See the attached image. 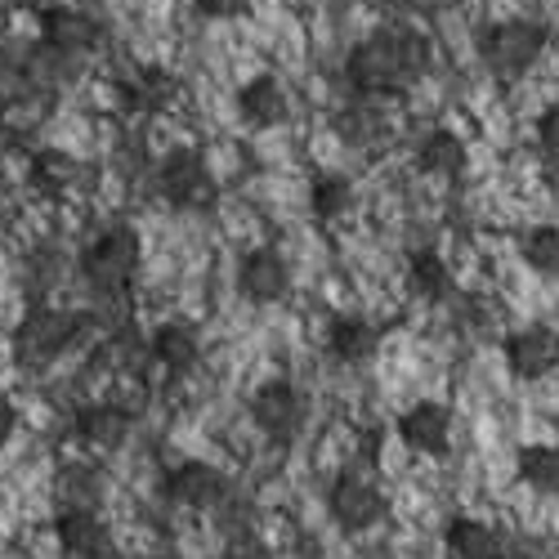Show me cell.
<instances>
[{
	"mask_svg": "<svg viewBox=\"0 0 559 559\" xmlns=\"http://www.w3.org/2000/svg\"><path fill=\"white\" fill-rule=\"evenodd\" d=\"M99 358L112 367V371H121V377H130L134 367H144L148 358H153V349H148V336L134 328V322H126V328H117L104 345H99Z\"/></svg>",
	"mask_w": 559,
	"mask_h": 559,
	"instance_id": "obj_22",
	"label": "cell"
},
{
	"mask_svg": "<svg viewBox=\"0 0 559 559\" xmlns=\"http://www.w3.org/2000/svg\"><path fill=\"white\" fill-rule=\"evenodd\" d=\"M448 283H452V273L443 264V255L435 251H416L407 260V292L416 300H443L448 296Z\"/></svg>",
	"mask_w": 559,
	"mask_h": 559,
	"instance_id": "obj_24",
	"label": "cell"
},
{
	"mask_svg": "<svg viewBox=\"0 0 559 559\" xmlns=\"http://www.w3.org/2000/svg\"><path fill=\"white\" fill-rule=\"evenodd\" d=\"M238 287H242L247 300L273 305V300H283L292 292V269H287V260L277 255L273 247H255L238 264Z\"/></svg>",
	"mask_w": 559,
	"mask_h": 559,
	"instance_id": "obj_12",
	"label": "cell"
},
{
	"mask_svg": "<svg viewBox=\"0 0 559 559\" xmlns=\"http://www.w3.org/2000/svg\"><path fill=\"white\" fill-rule=\"evenodd\" d=\"M23 85H27L23 68H19V72H10V68H0V104H10L14 95H23Z\"/></svg>",
	"mask_w": 559,
	"mask_h": 559,
	"instance_id": "obj_31",
	"label": "cell"
},
{
	"mask_svg": "<svg viewBox=\"0 0 559 559\" xmlns=\"http://www.w3.org/2000/svg\"><path fill=\"white\" fill-rule=\"evenodd\" d=\"M139 260H144V242H139V233L130 224H112L81 251V273H85V283L95 292L121 296L134 283Z\"/></svg>",
	"mask_w": 559,
	"mask_h": 559,
	"instance_id": "obj_3",
	"label": "cell"
},
{
	"mask_svg": "<svg viewBox=\"0 0 559 559\" xmlns=\"http://www.w3.org/2000/svg\"><path fill=\"white\" fill-rule=\"evenodd\" d=\"M157 189L175 211H211L219 202V183H215L211 166L202 162V153H193V148H175L162 157Z\"/></svg>",
	"mask_w": 559,
	"mask_h": 559,
	"instance_id": "obj_5",
	"label": "cell"
},
{
	"mask_svg": "<svg viewBox=\"0 0 559 559\" xmlns=\"http://www.w3.org/2000/svg\"><path fill=\"white\" fill-rule=\"evenodd\" d=\"M251 416L273 443H292L300 435V426H305V399L287 381H264L251 394Z\"/></svg>",
	"mask_w": 559,
	"mask_h": 559,
	"instance_id": "obj_7",
	"label": "cell"
},
{
	"mask_svg": "<svg viewBox=\"0 0 559 559\" xmlns=\"http://www.w3.org/2000/svg\"><path fill=\"white\" fill-rule=\"evenodd\" d=\"M14 430H19V412H14V403L0 399V448L14 439Z\"/></svg>",
	"mask_w": 559,
	"mask_h": 559,
	"instance_id": "obj_32",
	"label": "cell"
},
{
	"mask_svg": "<svg viewBox=\"0 0 559 559\" xmlns=\"http://www.w3.org/2000/svg\"><path fill=\"white\" fill-rule=\"evenodd\" d=\"M520 479L533 488V492H546V497H559V448L555 443H533L520 452Z\"/></svg>",
	"mask_w": 559,
	"mask_h": 559,
	"instance_id": "obj_25",
	"label": "cell"
},
{
	"mask_svg": "<svg viewBox=\"0 0 559 559\" xmlns=\"http://www.w3.org/2000/svg\"><path fill=\"white\" fill-rule=\"evenodd\" d=\"M126 99H130V108H148V112H157V108H166L170 99H175V76H166V72H144L134 85H126Z\"/></svg>",
	"mask_w": 559,
	"mask_h": 559,
	"instance_id": "obj_28",
	"label": "cell"
},
{
	"mask_svg": "<svg viewBox=\"0 0 559 559\" xmlns=\"http://www.w3.org/2000/svg\"><path fill=\"white\" fill-rule=\"evenodd\" d=\"M130 426H134V412H126L121 403H85L76 412V439L95 452H117L126 439H130Z\"/></svg>",
	"mask_w": 559,
	"mask_h": 559,
	"instance_id": "obj_14",
	"label": "cell"
},
{
	"mask_svg": "<svg viewBox=\"0 0 559 559\" xmlns=\"http://www.w3.org/2000/svg\"><path fill=\"white\" fill-rule=\"evenodd\" d=\"M162 488H166L170 501L189 506V510H211L228 497V479L215 471L211 461H179Z\"/></svg>",
	"mask_w": 559,
	"mask_h": 559,
	"instance_id": "obj_11",
	"label": "cell"
},
{
	"mask_svg": "<svg viewBox=\"0 0 559 559\" xmlns=\"http://www.w3.org/2000/svg\"><path fill=\"white\" fill-rule=\"evenodd\" d=\"M76 341H81V318L68 313V309H45V305L40 309H27L19 318L14 336H10L14 362L19 367H32V371L59 362Z\"/></svg>",
	"mask_w": 559,
	"mask_h": 559,
	"instance_id": "obj_2",
	"label": "cell"
},
{
	"mask_svg": "<svg viewBox=\"0 0 559 559\" xmlns=\"http://www.w3.org/2000/svg\"><path fill=\"white\" fill-rule=\"evenodd\" d=\"M465 162H471V153H465L461 134H452V130H430L421 144H416V166H421L426 175L456 179L465 170Z\"/></svg>",
	"mask_w": 559,
	"mask_h": 559,
	"instance_id": "obj_20",
	"label": "cell"
},
{
	"mask_svg": "<svg viewBox=\"0 0 559 559\" xmlns=\"http://www.w3.org/2000/svg\"><path fill=\"white\" fill-rule=\"evenodd\" d=\"M336 134L354 148H371L385 134V117L377 104H349L336 112Z\"/></svg>",
	"mask_w": 559,
	"mask_h": 559,
	"instance_id": "obj_26",
	"label": "cell"
},
{
	"mask_svg": "<svg viewBox=\"0 0 559 559\" xmlns=\"http://www.w3.org/2000/svg\"><path fill=\"white\" fill-rule=\"evenodd\" d=\"M219 559H269L260 546H233V550H224Z\"/></svg>",
	"mask_w": 559,
	"mask_h": 559,
	"instance_id": "obj_33",
	"label": "cell"
},
{
	"mask_svg": "<svg viewBox=\"0 0 559 559\" xmlns=\"http://www.w3.org/2000/svg\"><path fill=\"white\" fill-rule=\"evenodd\" d=\"M238 112H242L251 126H283V121L292 117L287 85L277 81L273 72H260V76H251V81L238 90Z\"/></svg>",
	"mask_w": 559,
	"mask_h": 559,
	"instance_id": "obj_15",
	"label": "cell"
},
{
	"mask_svg": "<svg viewBox=\"0 0 559 559\" xmlns=\"http://www.w3.org/2000/svg\"><path fill=\"white\" fill-rule=\"evenodd\" d=\"M377 349H381V336H377V328H371V322H362V318H336L332 328H328V354H332L336 362H345V367L367 362Z\"/></svg>",
	"mask_w": 559,
	"mask_h": 559,
	"instance_id": "obj_19",
	"label": "cell"
},
{
	"mask_svg": "<svg viewBox=\"0 0 559 559\" xmlns=\"http://www.w3.org/2000/svg\"><path fill=\"white\" fill-rule=\"evenodd\" d=\"M546 40H550V32L537 19H501V23H492L484 32L479 55H484L492 76L515 81L546 55Z\"/></svg>",
	"mask_w": 559,
	"mask_h": 559,
	"instance_id": "obj_4",
	"label": "cell"
},
{
	"mask_svg": "<svg viewBox=\"0 0 559 559\" xmlns=\"http://www.w3.org/2000/svg\"><path fill=\"white\" fill-rule=\"evenodd\" d=\"M506 367H510V377H520V381H546L550 371L559 367V336L550 328H524V332H510L506 345Z\"/></svg>",
	"mask_w": 559,
	"mask_h": 559,
	"instance_id": "obj_9",
	"label": "cell"
},
{
	"mask_svg": "<svg viewBox=\"0 0 559 559\" xmlns=\"http://www.w3.org/2000/svg\"><path fill=\"white\" fill-rule=\"evenodd\" d=\"M99 23L95 14H85L81 5H50V10H40V45L45 50H55L72 63H81L85 55H95L99 50Z\"/></svg>",
	"mask_w": 559,
	"mask_h": 559,
	"instance_id": "obj_6",
	"label": "cell"
},
{
	"mask_svg": "<svg viewBox=\"0 0 559 559\" xmlns=\"http://www.w3.org/2000/svg\"><path fill=\"white\" fill-rule=\"evenodd\" d=\"M354 202H358L354 179H345V175H322V179H313V189H309V211H313L322 224L349 215Z\"/></svg>",
	"mask_w": 559,
	"mask_h": 559,
	"instance_id": "obj_23",
	"label": "cell"
},
{
	"mask_svg": "<svg viewBox=\"0 0 559 559\" xmlns=\"http://www.w3.org/2000/svg\"><path fill=\"white\" fill-rule=\"evenodd\" d=\"M407 5H416V10H448V5H456V0H407Z\"/></svg>",
	"mask_w": 559,
	"mask_h": 559,
	"instance_id": "obj_34",
	"label": "cell"
},
{
	"mask_svg": "<svg viewBox=\"0 0 559 559\" xmlns=\"http://www.w3.org/2000/svg\"><path fill=\"white\" fill-rule=\"evenodd\" d=\"M198 10L206 19H242L251 10V0H198Z\"/></svg>",
	"mask_w": 559,
	"mask_h": 559,
	"instance_id": "obj_30",
	"label": "cell"
},
{
	"mask_svg": "<svg viewBox=\"0 0 559 559\" xmlns=\"http://www.w3.org/2000/svg\"><path fill=\"white\" fill-rule=\"evenodd\" d=\"M399 439L412 452H421V456H448V448H452V412L443 403H435V399L412 403L399 416Z\"/></svg>",
	"mask_w": 559,
	"mask_h": 559,
	"instance_id": "obj_10",
	"label": "cell"
},
{
	"mask_svg": "<svg viewBox=\"0 0 559 559\" xmlns=\"http://www.w3.org/2000/svg\"><path fill=\"white\" fill-rule=\"evenodd\" d=\"M430 59H435V45L426 32L385 27V32H371L354 45L345 59V76L358 95L390 99V95H403L412 81H421L430 72Z\"/></svg>",
	"mask_w": 559,
	"mask_h": 559,
	"instance_id": "obj_1",
	"label": "cell"
},
{
	"mask_svg": "<svg viewBox=\"0 0 559 559\" xmlns=\"http://www.w3.org/2000/svg\"><path fill=\"white\" fill-rule=\"evenodd\" d=\"M537 144L550 162H559V104H550L542 117H537Z\"/></svg>",
	"mask_w": 559,
	"mask_h": 559,
	"instance_id": "obj_29",
	"label": "cell"
},
{
	"mask_svg": "<svg viewBox=\"0 0 559 559\" xmlns=\"http://www.w3.org/2000/svg\"><path fill=\"white\" fill-rule=\"evenodd\" d=\"M55 537H59V550L68 559H108V546H112L99 510H59Z\"/></svg>",
	"mask_w": 559,
	"mask_h": 559,
	"instance_id": "obj_13",
	"label": "cell"
},
{
	"mask_svg": "<svg viewBox=\"0 0 559 559\" xmlns=\"http://www.w3.org/2000/svg\"><path fill=\"white\" fill-rule=\"evenodd\" d=\"M27 183L40 198H63L81 183V162L68 148H36L27 157Z\"/></svg>",
	"mask_w": 559,
	"mask_h": 559,
	"instance_id": "obj_16",
	"label": "cell"
},
{
	"mask_svg": "<svg viewBox=\"0 0 559 559\" xmlns=\"http://www.w3.org/2000/svg\"><path fill=\"white\" fill-rule=\"evenodd\" d=\"M443 546L452 559H497L501 555V537L492 524L475 520V515H456L443 528Z\"/></svg>",
	"mask_w": 559,
	"mask_h": 559,
	"instance_id": "obj_18",
	"label": "cell"
},
{
	"mask_svg": "<svg viewBox=\"0 0 559 559\" xmlns=\"http://www.w3.org/2000/svg\"><path fill=\"white\" fill-rule=\"evenodd\" d=\"M148 349H153V362L166 367L170 377H183V371H193L198 358H202L198 336L183 328V322H166V328H157V332L148 336Z\"/></svg>",
	"mask_w": 559,
	"mask_h": 559,
	"instance_id": "obj_17",
	"label": "cell"
},
{
	"mask_svg": "<svg viewBox=\"0 0 559 559\" xmlns=\"http://www.w3.org/2000/svg\"><path fill=\"white\" fill-rule=\"evenodd\" d=\"M520 255H524L528 269L555 277V273H559V228H550V224L528 228V233H524V242H520Z\"/></svg>",
	"mask_w": 559,
	"mask_h": 559,
	"instance_id": "obj_27",
	"label": "cell"
},
{
	"mask_svg": "<svg viewBox=\"0 0 559 559\" xmlns=\"http://www.w3.org/2000/svg\"><path fill=\"white\" fill-rule=\"evenodd\" d=\"M55 488H59L63 510H99L104 501V475L95 465H63Z\"/></svg>",
	"mask_w": 559,
	"mask_h": 559,
	"instance_id": "obj_21",
	"label": "cell"
},
{
	"mask_svg": "<svg viewBox=\"0 0 559 559\" xmlns=\"http://www.w3.org/2000/svg\"><path fill=\"white\" fill-rule=\"evenodd\" d=\"M328 510L345 533H367V528H377L385 520V492L371 488L358 475H341L328 492Z\"/></svg>",
	"mask_w": 559,
	"mask_h": 559,
	"instance_id": "obj_8",
	"label": "cell"
}]
</instances>
